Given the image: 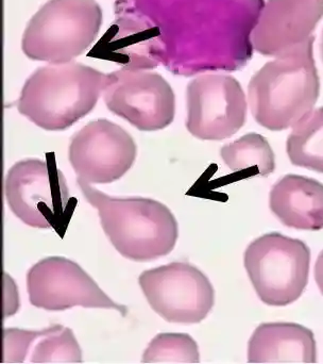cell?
<instances>
[{"label": "cell", "mask_w": 323, "mask_h": 364, "mask_svg": "<svg viewBox=\"0 0 323 364\" xmlns=\"http://www.w3.org/2000/svg\"><path fill=\"white\" fill-rule=\"evenodd\" d=\"M143 363H199L196 341L186 333H159L143 355Z\"/></svg>", "instance_id": "ac0fdd59"}, {"label": "cell", "mask_w": 323, "mask_h": 364, "mask_svg": "<svg viewBox=\"0 0 323 364\" xmlns=\"http://www.w3.org/2000/svg\"><path fill=\"white\" fill-rule=\"evenodd\" d=\"M136 142L123 127L96 119L70 139L68 159L78 178L87 183H111L121 179L136 159Z\"/></svg>", "instance_id": "8fae6325"}, {"label": "cell", "mask_w": 323, "mask_h": 364, "mask_svg": "<svg viewBox=\"0 0 323 364\" xmlns=\"http://www.w3.org/2000/svg\"><path fill=\"white\" fill-rule=\"evenodd\" d=\"M106 74L75 61L47 64L26 80L16 108L48 132H62L87 117L97 105Z\"/></svg>", "instance_id": "7a4b0ae2"}, {"label": "cell", "mask_w": 323, "mask_h": 364, "mask_svg": "<svg viewBox=\"0 0 323 364\" xmlns=\"http://www.w3.org/2000/svg\"><path fill=\"white\" fill-rule=\"evenodd\" d=\"M220 156L233 172L256 168L258 175L269 176L275 170V154L268 141L258 134H248L224 145Z\"/></svg>", "instance_id": "2e32d148"}, {"label": "cell", "mask_w": 323, "mask_h": 364, "mask_svg": "<svg viewBox=\"0 0 323 364\" xmlns=\"http://www.w3.org/2000/svg\"><path fill=\"white\" fill-rule=\"evenodd\" d=\"M269 205L285 226L298 230L323 229V184L315 179L286 175L271 188Z\"/></svg>", "instance_id": "5bb4252c"}, {"label": "cell", "mask_w": 323, "mask_h": 364, "mask_svg": "<svg viewBox=\"0 0 323 364\" xmlns=\"http://www.w3.org/2000/svg\"><path fill=\"white\" fill-rule=\"evenodd\" d=\"M322 59H323V34H322Z\"/></svg>", "instance_id": "44dd1931"}, {"label": "cell", "mask_w": 323, "mask_h": 364, "mask_svg": "<svg viewBox=\"0 0 323 364\" xmlns=\"http://www.w3.org/2000/svg\"><path fill=\"white\" fill-rule=\"evenodd\" d=\"M315 280L317 282L318 288L323 295V250L318 256L315 264Z\"/></svg>", "instance_id": "ffe728a7"}, {"label": "cell", "mask_w": 323, "mask_h": 364, "mask_svg": "<svg viewBox=\"0 0 323 364\" xmlns=\"http://www.w3.org/2000/svg\"><path fill=\"white\" fill-rule=\"evenodd\" d=\"M4 195L12 213L33 228L65 229L70 213V191L55 155L46 160H21L11 166L4 181Z\"/></svg>", "instance_id": "5b68a950"}, {"label": "cell", "mask_w": 323, "mask_h": 364, "mask_svg": "<svg viewBox=\"0 0 323 364\" xmlns=\"http://www.w3.org/2000/svg\"><path fill=\"white\" fill-rule=\"evenodd\" d=\"M102 94L111 112L141 132L164 129L175 119V93L158 73L121 68L106 74Z\"/></svg>", "instance_id": "52a82bcc"}, {"label": "cell", "mask_w": 323, "mask_h": 364, "mask_svg": "<svg viewBox=\"0 0 323 364\" xmlns=\"http://www.w3.org/2000/svg\"><path fill=\"white\" fill-rule=\"evenodd\" d=\"M138 284L151 309L169 323L198 324L214 306L209 278L190 263L147 269L141 274Z\"/></svg>", "instance_id": "ba28073f"}, {"label": "cell", "mask_w": 323, "mask_h": 364, "mask_svg": "<svg viewBox=\"0 0 323 364\" xmlns=\"http://www.w3.org/2000/svg\"><path fill=\"white\" fill-rule=\"evenodd\" d=\"M314 41L315 36L269 61L252 76L248 87L250 108L266 129L294 127L314 110L320 92Z\"/></svg>", "instance_id": "6da1fadb"}, {"label": "cell", "mask_w": 323, "mask_h": 364, "mask_svg": "<svg viewBox=\"0 0 323 364\" xmlns=\"http://www.w3.org/2000/svg\"><path fill=\"white\" fill-rule=\"evenodd\" d=\"M243 263L261 301L273 307H285L307 288L311 250L301 240L267 233L250 243Z\"/></svg>", "instance_id": "8992f818"}, {"label": "cell", "mask_w": 323, "mask_h": 364, "mask_svg": "<svg viewBox=\"0 0 323 364\" xmlns=\"http://www.w3.org/2000/svg\"><path fill=\"white\" fill-rule=\"evenodd\" d=\"M29 363H81L82 352L72 329L53 325L42 329L30 348Z\"/></svg>", "instance_id": "e0dca14e"}, {"label": "cell", "mask_w": 323, "mask_h": 364, "mask_svg": "<svg viewBox=\"0 0 323 364\" xmlns=\"http://www.w3.org/2000/svg\"><path fill=\"white\" fill-rule=\"evenodd\" d=\"M102 25L96 0H48L26 26L21 49L34 61L67 63L91 47Z\"/></svg>", "instance_id": "277c9868"}, {"label": "cell", "mask_w": 323, "mask_h": 364, "mask_svg": "<svg viewBox=\"0 0 323 364\" xmlns=\"http://www.w3.org/2000/svg\"><path fill=\"white\" fill-rule=\"evenodd\" d=\"M186 128L200 140L230 138L247 119L245 92L230 75L205 74L192 79L186 89Z\"/></svg>", "instance_id": "9c48e42d"}, {"label": "cell", "mask_w": 323, "mask_h": 364, "mask_svg": "<svg viewBox=\"0 0 323 364\" xmlns=\"http://www.w3.org/2000/svg\"><path fill=\"white\" fill-rule=\"evenodd\" d=\"M323 16V0H266L252 30L253 49L279 57L313 38Z\"/></svg>", "instance_id": "7c38bea8"}, {"label": "cell", "mask_w": 323, "mask_h": 364, "mask_svg": "<svg viewBox=\"0 0 323 364\" xmlns=\"http://www.w3.org/2000/svg\"><path fill=\"white\" fill-rule=\"evenodd\" d=\"M27 292L32 306L48 311L81 306L127 314L125 306L114 303L78 263L64 257H47L32 265L27 273Z\"/></svg>", "instance_id": "30bf717a"}, {"label": "cell", "mask_w": 323, "mask_h": 364, "mask_svg": "<svg viewBox=\"0 0 323 364\" xmlns=\"http://www.w3.org/2000/svg\"><path fill=\"white\" fill-rule=\"evenodd\" d=\"M77 183L87 203L97 209L104 233L121 256L143 262L170 254L179 228L164 203L142 197L116 198L81 179Z\"/></svg>", "instance_id": "3957f363"}, {"label": "cell", "mask_w": 323, "mask_h": 364, "mask_svg": "<svg viewBox=\"0 0 323 364\" xmlns=\"http://www.w3.org/2000/svg\"><path fill=\"white\" fill-rule=\"evenodd\" d=\"M286 151L294 166L323 174V107L292 127Z\"/></svg>", "instance_id": "9a60e30c"}, {"label": "cell", "mask_w": 323, "mask_h": 364, "mask_svg": "<svg viewBox=\"0 0 323 364\" xmlns=\"http://www.w3.org/2000/svg\"><path fill=\"white\" fill-rule=\"evenodd\" d=\"M249 363H315V336L295 323L261 324L248 343Z\"/></svg>", "instance_id": "4fadbf2b"}, {"label": "cell", "mask_w": 323, "mask_h": 364, "mask_svg": "<svg viewBox=\"0 0 323 364\" xmlns=\"http://www.w3.org/2000/svg\"><path fill=\"white\" fill-rule=\"evenodd\" d=\"M42 331L25 329H4V358L2 363H23L29 354L30 348Z\"/></svg>", "instance_id": "d6986e66"}]
</instances>
